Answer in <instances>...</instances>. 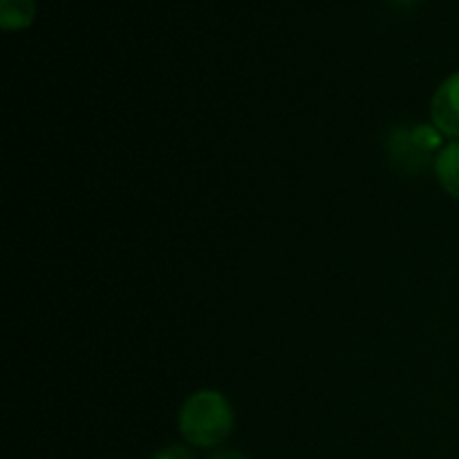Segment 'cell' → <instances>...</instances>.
<instances>
[{
	"mask_svg": "<svg viewBox=\"0 0 459 459\" xmlns=\"http://www.w3.org/2000/svg\"><path fill=\"white\" fill-rule=\"evenodd\" d=\"M233 411L227 397L215 390H200L182 406L179 430L193 446L211 448L231 435Z\"/></svg>",
	"mask_w": 459,
	"mask_h": 459,
	"instance_id": "cell-1",
	"label": "cell"
},
{
	"mask_svg": "<svg viewBox=\"0 0 459 459\" xmlns=\"http://www.w3.org/2000/svg\"><path fill=\"white\" fill-rule=\"evenodd\" d=\"M439 146V134L435 130L420 126L415 130L408 128H397L390 139V157H393V164L399 170H408V173H415V170L424 169L429 155L433 148Z\"/></svg>",
	"mask_w": 459,
	"mask_h": 459,
	"instance_id": "cell-2",
	"label": "cell"
},
{
	"mask_svg": "<svg viewBox=\"0 0 459 459\" xmlns=\"http://www.w3.org/2000/svg\"><path fill=\"white\" fill-rule=\"evenodd\" d=\"M435 128L448 137H459V72L448 76L430 103Z\"/></svg>",
	"mask_w": 459,
	"mask_h": 459,
	"instance_id": "cell-3",
	"label": "cell"
},
{
	"mask_svg": "<svg viewBox=\"0 0 459 459\" xmlns=\"http://www.w3.org/2000/svg\"><path fill=\"white\" fill-rule=\"evenodd\" d=\"M435 173L448 195L459 200V139L451 142L435 160Z\"/></svg>",
	"mask_w": 459,
	"mask_h": 459,
	"instance_id": "cell-4",
	"label": "cell"
},
{
	"mask_svg": "<svg viewBox=\"0 0 459 459\" xmlns=\"http://www.w3.org/2000/svg\"><path fill=\"white\" fill-rule=\"evenodd\" d=\"M34 13V0H0V27L3 30H22V27L31 25Z\"/></svg>",
	"mask_w": 459,
	"mask_h": 459,
	"instance_id": "cell-5",
	"label": "cell"
},
{
	"mask_svg": "<svg viewBox=\"0 0 459 459\" xmlns=\"http://www.w3.org/2000/svg\"><path fill=\"white\" fill-rule=\"evenodd\" d=\"M155 459H195L193 453L184 446H169L161 453H157Z\"/></svg>",
	"mask_w": 459,
	"mask_h": 459,
	"instance_id": "cell-6",
	"label": "cell"
},
{
	"mask_svg": "<svg viewBox=\"0 0 459 459\" xmlns=\"http://www.w3.org/2000/svg\"><path fill=\"white\" fill-rule=\"evenodd\" d=\"M211 459H245L240 455V453H233V451H224V453H218V455H213Z\"/></svg>",
	"mask_w": 459,
	"mask_h": 459,
	"instance_id": "cell-7",
	"label": "cell"
},
{
	"mask_svg": "<svg viewBox=\"0 0 459 459\" xmlns=\"http://www.w3.org/2000/svg\"><path fill=\"white\" fill-rule=\"evenodd\" d=\"M390 3L402 4V7H406V4H412V3H415V0H390Z\"/></svg>",
	"mask_w": 459,
	"mask_h": 459,
	"instance_id": "cell-8",
	"label": "cell"
}]
</instances>
